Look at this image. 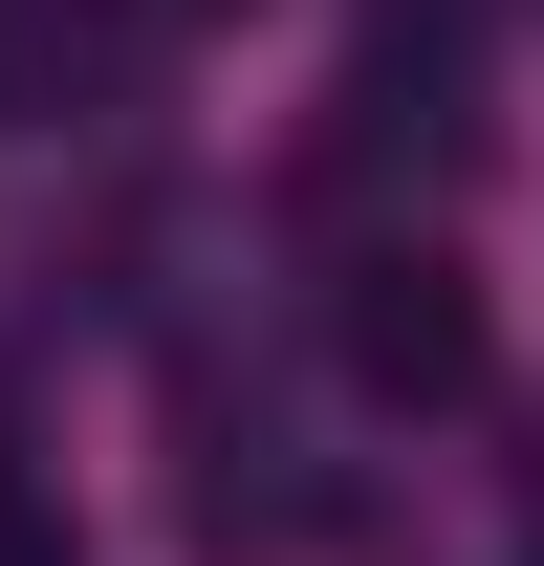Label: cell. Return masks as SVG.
Here are the masks:
<instances>
[{
  "label": "cell",
  "instance_id": "cell-1",
  "mask_svg": "<svg viewBox=\"0 0 544 566\" xmlns=\"http://www.w3.org/2000/svg\"><path fill=\"white\" fill-rule=\"evenodd\" d=\"M348 349L393 370V392H458V370H479V305H458V262H370V305H348Z\"/></svg>",
  "mask_w": 544,
  "mask_h": 566
}]
</instances>
